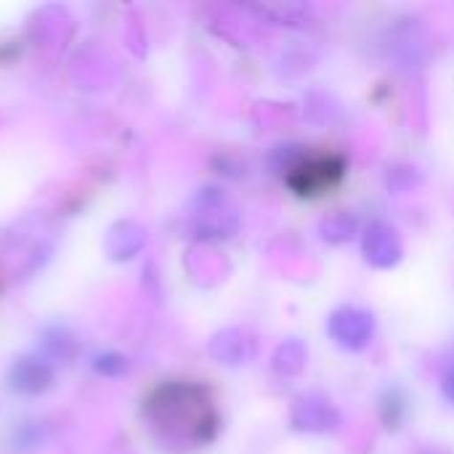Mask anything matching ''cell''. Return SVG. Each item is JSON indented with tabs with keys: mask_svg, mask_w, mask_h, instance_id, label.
<instances>
[{
	"mask_svg": "<svg viewBox=\"0 0 454 454\" xmlns=\"http://www.w3.org/2000/svg\"><path fill=\"white\" fill-rule=\"evenodd\" d=\"M43 348L53 359H69L74 354V340L61 327H56V330H48L43 335Z\"/></svg>",
	"mask_w": 454,
	"mask_h": 454,
	"instance_id": "obj_8",
	"label": "cell"
},
{
	"mask_svg": "<svg viewBox=\"0 0 454 454\" xmlns=\"http://www.w3.org/2000/svg\"><path fill=\"white\" fill-rule=\"evenodd\" d=\"M442 391H444V396H447V402L454 404V364L444 372V378H442Z\"/></svg>",
	"mask_w": 454,
	"mask_h": 454,
	"instance_id": "obj_10",
	"label": "cell"
},
{
	"mask_svg": "<svg viewBox=\"0 0 454 454\" xmlns=\"http://www.w3.org/2000/svg\"><path fill=\"white\" fill-rule=\"evenodd\" d=\"M319 231H322V239H327L333 245L348 242L356 234V218L348 215V213H333L330 218L322 221Z\"/></svg>",
	"mask_w": 454,
	"mask_h": 454,
	"instance_id": "obj_6",
	"label": "cell"
},
{
	"mask_svg": "<svg viewBox=\"0 0 454 454\" xmlns=\"http://www.w3.org/2000/svg\"><path fill=\"white\" fill-rule=\"evenodd\" d=\"M8 391L21 396H40L53 386V367L40 356H21L11 364L5 375Z\"/></svg>",
	"mask_w": 454,
	"mask_h": 454,
	"instance_id": "obj_4",
	"label": "cell"
},
{
	"mask_svg": "<svg viewBox=\"0 0 454 454\" xmlns=\"http://www.w3.org/2000/svg\"><path fill=\"white\" fill-rule=\"evenodd\" d=\"M343 176V162L335 157H301L290 170V184L298 194H317Z\"/></svg>",
	"mask_w": 454,
	"mask_h": 454,
	"instance_id": "obj_2",
	"label": "cell"
},
{
	"mask_svg": "<svg viewBox=\"0 0 454 454\" xmlns=\"http://www.w3.org/2000/svg\"><path fill=\"white\" fill-rule=\"evenodd\" d=\"M293 428L298 431H309V434H325L340 426V412L335 410V404L322 396V394H303L295 399L293 404Z\"/></svg>",
	"mask_w": 454,
	"mask_h": 454,
	"instance_id": "obj_3",
	"label": "cell"
},
{
	"mask_svg": "<svg viewBox=\"0 0 454 454\" xmlns=\"http://www.w3.org/2000/svg\"><path fill=\"white\" fill-rule=\"evenodd\" d=\"M402 239L396 234V229H391L383 221L370 223V229L364 231V258L378 266V269H391L402 261Z\"/></svg>",
	"mask_w": 454,
	"mask_h": 454,
	"instance_id": "obj_5",
	"label": "cell"
},
{
	"mask_svg": "<svg viewBox=\"0 0 454 454\" xmlns=\"http://www.w3.org/2000/svg\"><path fill=\"white\" fill-rule=\"evenodd\" d=\"M327 333L340 348L362 351L375 335V317L364 309L343 306L333 311V317L327 319Z\"/></svg>",
	"mask_w": 454,
	"mask_h": 454,
	"instance_id": "obj_1",
	"label": "cell"
},
{
	"mask_svg": "<svg viewBox=\"0 0 454 454\" xmlns=\"http://www.w3.org/2000/svg\"><path fill=\"white\" fill-rule=\"evenodd\" d=\"M93 367L101 372V375H122L128 370V359L117 356V354H104V356H96Z\"/></svg>",
	"mask_w": 454,
	"mask_h": 454,
	"instance_id": "obj_9",
	"label": "cell"
},
{
	"mask_svg": "<svg viewBox=\"0 0 454 454\" xmlns=\"http://www.w3.org/2000/svg\"><path fill=\"white\" fill-rule=\"evenodd\" d=\"M303 362H306V351H303L301 343H285V346H279V351H277V356H274L277 372H285V375L301 372Z\"/></svg>",
	"mask_w": 454,
	"mask_h": 454,
	"instance_id": "obj_7",
	"label": "cell"
}]
</instances>
